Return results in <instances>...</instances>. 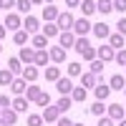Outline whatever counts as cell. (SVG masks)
<instances>
[{
	"label": "cell",
	"mask_w": 126,
	"mask_h": 126,
	"mask_svg": "<svg viewBox=\"0 0 126 126\" xmlns=\"http://www.w3.org/2000/svg\"><path fill=\"white\" fill-rule=\"evenodd\" d=\"M86 96H88V91L83 88V86H76V88H73V93H71L73 103H83V101H86Z\"/></svg>",
	"instance_id": "cell-25"
},
{
	"label": "cell",
	"mask_w": 126,
	"mask_h": 126,
	"mask_svg": "<svg viewBox=\"0 0 126 126\" xmlns=\"http://www.w3.org/2000/svg\"><path fill=\"white\" fill-rule=\"evenodd\" d=\"M124 43H126V40H124V35H121V33H111V35H109V46H111L113 50H121V48H126Z\"/></svg>",
	"instance_id": "cell-20"
},
{
	"label": "cell",
	"mask_w": 126,
	"mask_h": 126,
	"mask_svg": "<svg viewBox=\"0 0 126 126\" xmlns=\"http://www.w3.org/2000/svg\"><path fill=\"white\" fill-rule=\"evenodd\" d=\"M15 8H18V13L28 15V13H30V8H33V3H30V0H18V3H15Z\"/></svg>",
	"instance_id": "cell-38"
},
{
	"label": "cell",
	"mask_w": 126,
	"mask_h": 126,
	"mask_svg": "<svg viewBox=\"0 0 126 126\" xmlns=\"http://www.w3.org/2000/svg\"><path fill=\"white\" fill-rule=\"evenodd\" d=\"M18 0H0V10H10V8H15Z\"/></svg>",
	"instance_id": "cell-43"
},
{
	"label": "cell",
	"mask_w": 126,
	"mask_h": 126,
	"mask_svg": "<svg viewBox=\"0 0 126 126\" xmlns=\"http://www.w3.org/2000/svg\"><path fill=\"white\" fill-rule=\"evenodd\" d=\"M93 96H96V101H106L111 96V86H106V83H98L96 88H93Z\"/></svg>",
	"instance_id": "cell-16"
},
{
	"label": "cell",
	"mask_w": 126,
	"mask_h": 126,
	"mask_svg": "<svg viewBox=\"0 0 126 126\" xmlns=\"http://www.w3.org/2000/svg\"><path fill=\"white\" fill-rule=\"evenodd\" d=\"M88 111L93 113V116H98V119H101V116H106V106H103V101H93Z\"/></svg>",
	"instance_id": "cell-30"
},
{
	"label": "cell",
	"mask_w": 126,
	"mask_h": 126,
	"mask_svg": "<svg viewBox=\"0 0 126 126\" xmlns=\"http://www.w3.org/2000/svg\"><path fill=\"white\" fill-rule=\"evenodd\" d=\"M30 3H33V5H40V3H43V0H30Z\"/></svg>",
	"instance_id": "cell-50"
},
{
	"label": "cell",
	"mask_w": 126,
	"mask_h": 126,
	"mask_svg": "<svg viewBox=\"0 0 126 126\" xmlns=\"http://www.w3.org/2000/svg\"><path fill=\"white\" fill-rule=\"evenodd\" d=\"M15 78H18V76H15L13 71H8V68L0 71V86H13V81H15Z\"/></svg>",
	"instance_id": "cell-24"
},
{
	"label": "cell",
	"mask_w": 126,
	"mask_h": 126,
	"mask_svg": "<svg viewBox=\"0 0 126 126\" xmlns=\"http://www.w3.org/2000/svg\"><path fill=\"white\" fill-rule=\"evenodd\" d=\"M58 46H61L63 50L73 48V46H76V33H73V30H63V33L58 35Z\"/></svg>",
	"instance_id": "cell-6"
},
{
	"label": "cell",
	"mask_w": 126,
	"mask_h": 126,
	"mask_svg": "<svg viewBox=\"0 0 126 126\" xmlns=\"http://www.w3.org/2000/svg\"><path fill=\"white\" fill-rule=\"evenodd\" d=\"M23 63H20V58L18 56H13V58H8V71H13L15 76H23Z\"/></svg>",
	"instance_id": "cell-17"
},
{
	"label": "cell",
	"mask_w": 126,
	"mask_h": 126,
	"mask_svg": "<svg viewBox=\"0 0 126 126\" xmlns=\"http://www.w3.org/2000/svg\"><path fill=\"white\" fill-rule=\"evenodd\" d=\"M28 106H30V101H28L25 96H15V98H13V106H10V109H15L18 113H23V111H28Z\"/></svg>",
	"instance_id": "cell-19"
},
{
	"label": "cell",
	"mask_w": 126,
	"mask_h": 126,
	"mask_svg": "<svg viewBox=\"0 0 126 126\" xmlns=\"http://www.w3.org/2000/svg\"><path fill=\"white\" fill-rule=\"evenodd\" d=\"M81 0H66V8H78Z\"/></svg>",
	"instance_id": "cell-48"
},
{
	"label": "cell",
	"mask_w": 126,
	"mask_h": 126,
	"mask_svg": "<svg viewBox=\"0 0 126 126\" xmlns=\"http://www.w3.org/2000/svg\"><path fill=\"white\" fill-rule=\"evenodd\" d=\"M18 58H20V63H25V66H35V48L33 46H23Z\"/></svg>",
	"instance_id": "cell-4"
},
{
	"label": "cell",
	"mask_w": 126,
	"mask_h": 126,
	"mask_svg": "<svg viewBox=\"0 0 126 126\" xmlns=\"http://www.w3.org/2000/svg\"><path fill=\"white\" fill-rule=\"evenodd\" d=\"M109 119H113V121L126 119V109L121 106V103H111V106H109Z\"/></svg>",
	"instance_id": "cell-13"
},
{
	"label": "cell",
	"mask_w": 126,
	"mask_h": 126,
	"mask_svg": "<svg viewBox=\"0 0 126 126\" xmlns=\"http://www.w3.org/2000/svg\"><path fill=\"white\" fill-rule=\"evenodd\" d=\"M25 124H28V126H43L46 121H43V116H40V113H30V116L25 119Z\"/></svg>",
	"instance_id": "cell-39"
},
{
	"label": "cell",
	"mask_w": 126,
	"mask_h": 126,
	"mask_svg": "<svg viewBox=\"0 0 126 126\" xmlns=\"http://www.w3.org/2000/svg\"><path fill=\"white\" fill-rule=\"evenodd\" d=\"M73 33H76V38H86L88 33H93V23L88 18H78L73 23Z\"/></svg>",
	"instance_id": "cell-1"
},
{
	"label": "cell",
	"mask_w": 126,
	"mask_h": 126,
	"mask_svg": "<svg viewBox=\"0 0 126 126\" xmlns=\"http://www.w3.org/2000/svg\"><path fill=\"white\" fill-rule=\"evenodd\" d=\"M0 116H3V121H5L8 126H15V124H18V116H20V113H18L15 109H8V111H3V113H0Z\"/></svg>",
	"instance_id": "cell-23"
},
{
	"label": "cell",
	"mask_w": 126,
	"mask_h": 126,
	"mask_svg": "<svg viewBox=\"0 0 126 126\" xmlns=\"http://www.w3.org/2000/svg\"><path fill=\"white\" fill-rule=\"evenodd\" d=\"M58 15H61V10L56 5H43V20H46V23H56Z\"/></svg>",
	"instance_id": "cell-11"
},
{
	"label": "cell",
	"mask_w": 126,
	"mask_h": 126,
	"mask_svg": "<svg viewBox=\"0 0 126 126\" xmlns=\"http://www.w3.org/2000/svg\"><path fill=\"white\" fill-rule=\"evenodd\" d=\"M5 33H8V28H5V25H0V40L5 38Z\"/></svg>",
	"instance_id": "cell-49"
},
{
	"label": "cell",
	"mask_w": 126,
	"mask_h": 126,
	"mask_svg": "<svg viewBox=\"0 0 126 126\" xmlns=\"http://www.w3.org/2000/svg\"><path fill=\"white\" fill-rule=\"evenodd\" d=\"M40 93H43V88H40V86H33V83H30V86H28V91H25V98L28 101H38V96H40Z\"/></svg>",
	"instance_id": "cell-29"
},
{
	"label": "cell",
	"mask_w": 126,
	"mask_h": 126,
	"mask_svg": "<svg viewBox=\"0 0 126 126\" xmlns=\"http://www.w3.org/2000/svg\"><path fill=\"white\" fill-rule=\"evenodd\" d=\"M3 25H5L8 30H13V33H18V30H23V18H20L18 13H8Z\"/></svg>",
	"instance_id": "cell-3"
},
{
	"label": "cell",
	"mask_w": 126,
	"mask_h": 126,
	"mask_svg": "<svg viewBox=\"0 0 126 126\" xmlns=\"http://www.w3.org/2000/svg\"><path fill=\"white\" fill-rule=\"evenodd\" d=\"M113 10V3H109V0H98L96 3V13H101V15H109Z\"/></svg>",
	"instance_id": "cell-31"
},
{
	"label": "cell",
	"mask_w": 126,
	"mask_h": 126,
	"mask_svg": "<svg viewBox=\"0 0 126 126\" xmlns=\"http://www.w3.org/2000/svg\"><path fill=\"white\" fill-rule=\"evenodd\" d=\"M28 86H30V83L23 78V76H18L15 81H13V86H10V91H13L15 93V96H25V91H28Z\"/></svg>",
	"instance_id": "cell-8"
},
{
	"label": "cell",
	"mask_w": 126,
	"mask_h": 126,
	"mask_svg": "<svg viewBox=\"0 0 126 126\" xmlns=\"http://www.w3.org/2000/svg\"><path fill=\"white\" fill-rule=\"evenodd\" d=\"M48 56H50L53 63H63V61H66V50H63L61 46H53V48L48 50Z\"/></svg>",
	"instance_id": "cell-18"
},
{
	"label": "cell",
	"mask_w": 126,
	"mask_h": 126,
	"mask_svg": "<svg viewBox=\"0 0 126 126\" xmlns=\"http://www.w3.org/2000/svg\"><path fill=\"white\" fill-rule=\"evenodd\" d=\"M98 83H103V76H96V73H91V71H86V73H81V86L83 88H96Z\"/></svg>",
	"instance_id": "cell-2"
},
{
	"label": "cell",
	"mask_w": 126,
	"mask_h": 126,
	"mask_svg": "<svg viewBox=\"0 0 126 126\" xmlns=\"http://www.w3.org/2000/svg\"><path fill=\"white\" fill-rule=\"evenodd\" d=\"M93 35H96V38H101V40H109L111 28H109L106 23H93Z\"/></svg>",
	"instance_id": "cell-14"
},
{
	"label": "cell",
	"mask_w": 126,
	"mask_h": 126,
	"mask_svg": "<svg viewBox=\"0 0 126 126\" xmlns=\"http://www.w3.org/2000/svg\"><path fill=\"white\" fill-rule=\"evenodd\" d=\"M103 66H106V63H103L101 58H96V61H91V63H88V71H91V73H96V76H101Z\"/></svg>",
	"instance_id": "cell-37"
},
{
	"label": "cell",
	"mask_w": 126,
	"mask_h": 126,
	"mask_svg": "<svg viewBox=\"0 0 126 126\" xmlns=\"http://www.w3.org/2000/svg\"><path fill=\"white\" fill-rule=\"evenodd\" d=\"M66 71H68V78H73V76H81V73H83V68H81V63H78V61H71Z\"/></svg>",
	"instance_id": "cell-34"
},
{
	"label": "cell",
	"mask_w": 126,
	"mask_h": 126,
	"mask_svg": "<svg viewBox=\"0 0 126 126\" xmlns=\"http://www.w3.org/2000/svg\"><path fill=\"white\" fill-rule=\"evenodd\" d=\"M40 116H43V121H46V124H56V121L61 119V111H58L56 106H46Z\"/></svg>",
	"instance_id": "cell-10"
},
{
	"label": "cell",
	"mask_w": 126,
	"mask_h": 126,
	"mask_svg": "<svg viewBox=\"0 0 126 126\" xmlns=\"http://www.w3.org/2000/svg\"><path fill=\"white\" fill-rule=\"evenodd\" d=\"M61 78V68L58 66H48L46 68V81H58Z\"/></svg>",
	"instance_id": "cell-35"
},
{
	"label": "cell",
	"mask_w": 126,
	"mask_h": 126,
	"mask_svg": "<svg viewBox=\"0 0 126 126\" xmlns=\"http://www.w3.org/2000/svg\"><path fill=\"white\" fill-rule=\"evenodd\" d=\"M56 126H73V121H71L68 116H61V119L56 121Z\"/></svg>",
	"instance_id": "cell-46"
},
{
	"label": "cell",
	"mask_w": 126,
	"mask_h": 126,
	"mask_svg": "<svg viewBox=\"0 0 126 126\" xmlns=\"http://www.w3.org/2000/svg\"><path fill=\"white\" fill-rule=\"evenodd\" d=\"M23 78H25L28 83H35V78H38V66H25V68H23Z\"/></svg>",
	"instance_id": "cell-28"
},
{
	"label": "cell",
	"mask_w": 126,
	"mask_h": 126,
	"mask_svg": "<svg viewBox=\"0 0 126 126\" xmlns=\"http://www.w3.org/2000/svg\"><path fill=\"white\" fill-rule=\"evenodd\" d=\"M81 13H83V18H91L93 13H96V3H93V0H81Z\"/></svg>",
	"instance_id": "cell-21"
},
{
	"label": "cell",
	"mask_w": 126,
	"mask_h": 126,
	"mask_svg": "<svg viewBox=\"0 0 126 126\" xmlns=\"http://www.w3.org/2000/svg\"><path fill=\"white\" fill-rule=\"evenodd\" d=\"M73 48H76L78 56H83V53H86V48H91V43H88V38H76V46H73Z\"/></svg>",
	"instance_id": "cell-33"
},
{
	"label": "cell",
	"mask_w": 126,
	"mask_h": 126,
	"mask_svg": "<svg viewBox=\"0 0 126 126\" xmlns=\"http://www.w3.org/2000/svg\"><path fill=\"white\" fill-rule=\"evenodd\" d=\"M23 28L28 30L30 35H38V30H40V23H38V18H33V15H25V20H23Z\"/></svg>",
	"instance_id": "cell-12"
},
{
	"label": "cell",
	"mask_w": 126,
	"mask_h": 126,
	"mask_svg": "<svg viewBox=\"0 0 126 126\" xmlns=\"http://www.w3.org/2000/svg\"><path fill=\"white\" fill-rule=\"evenodd\" d=\"M71 106H73V98H71V96H61V98L56 101V109H58L61 113H66Z\"/></svg>",
	"instance_id": "cell-27"
},
{
	"label": "cell",
	"mask_w": 126,
	"mask_h": 126,
	"mask_svg": "<svg viewBox=\"0 0 126 126\" xmlns=\"http://www.w3.org/2000/svg\"><path fill=\"white\" fill-rule=\"evenodd\" d=\"M43 35H46V38H56V35H61V30H58L56 23H46V25H43Z\"/></svg>",
	"instance_id": "cell-32"
},
{
	"label": "cell",
	"mask_w": 126,
	"mask_h": 126,
	"mask_svg": "<svg viewBox=\"0 0 126 126\" xmlns=\"http://www.w3.org/2000/svg\"><path fill=\"white\" fill-rule=\"evenodd\" d=\"M0 71H3V68H0Z\"/></svg>",
	"instance_id": "cell-57"
},
{
	"label": "cell",
	"mask_w": 126,
	"mask_h": 126,
	"mask_svg": "<svg viewBox=\"0 0 126 126\" xmlns=\"http://www.w3.org/2000/svg\"><path fill=\"white\" fill-rule=\"evenodd\" d=\"M0 126H8V124H5V121H3V116H0Z\"/></svg>",
	"instance_id": "cell-52"
},
{
	"label": "cell",
	"mask_w": 126,
	"mask_h": 126,
	"mask_svg": "<svg viewBox=\"0 0 126 126\" xmlns=\"http://www.w3.org/2000/svg\"><path fill=\"white\" fill-rule=\"evenodd\" d=\"M124 68H126V66H124Z\"/></svg>",
	"instance_id": "cell-58"
},
{
	"label": "cell",
	"mask_w": 126,
	"mask_h": 126,
	"mask_svg": "<svg viewBox=\"0 0 126 126\" xmlns=\"http://www.w3.org/2000/svg\"><path fill=\"white\" fill-rule=\"evenodd\" d=\"M116 28H119V33L126 38V18H121V20H119V23H116Z\"/></svg>",
	"instance_id": "cell-45"
},
{
	"label": "cell",
	"mask_w": 126,
	"mask_h": 126,
	"mask_svg": "<svg viewBox=\"0 0 126 126\" xmlns=\"http://www.w3.org/2000/svg\"><path fill=\"white\" fill-rule=\"evenodd\" d=\"M113 10H119V13H126V0H113Z\"/></svg>",
	"instance_id": "cell-44"
},
{
	"label": "cell",
	"mask_w": 126,
	"mask_h": 126,
	"mask_svg": "<svg viewBox=\"0 0 126 126\" xmlns=\"http://www.w3.org/2000/svg\"><path fill=\"white\" fill-rule=\"evenodd\" d=\"M13 40H15V46H28V40H30V33L28 30H18V33H13Z\"/></svg>",
	"instance_id": "cell-26"
},
{
	"label": "cell",
	"mask_w": 126,
	"mask_h": 126,
	"mask_svg": "<svg viewBox=\"0 0 126 126\" xmlns=\"http://www.w3.org/2000/svg\"><path fill=\"white\" fill-rule=\"evenodd\" d=\"M98 126H113V119H109V116H101V119H98Z\"/></svg>",
	"instance_id": "cell-47"
},
{
	"label": "cell",
	"mask_w": 126,
	"mask_h": 126,
	"mask_svg": "<svg viewBox=\"0 0 126 126\" xmlns=\"http://www.w3.org/2000/svg\"><path fill=\"white\" fill-rule=\"evenodd\" d=\"M73 23H76V18H73L68 10H66V13H61V15H58V20H56V25H58L61 33H63V30H73Z\"/></svg>",
	"instance_id": "cell-5"
},
{
	"label": "cell",
	"mask_w": 126,
	"mask_h": 126,
	"mask_svg": "<svg viewBox=\"0 0 126 126\" xmlns=\"http://www.w3.org/2000/svg\"><path fill=\"white\" fill-rule=\"evenodd\" d=\"M0 53H3V43H0Z\"/></svg>",
	"instance_id": "cell-53"
},
{
	"label": "cell",
	"mask_w": 126,
	"mask_h": 126,
	"mask_svg": "<svg viewBox=\"0 0 126 126\" xmlns=\"http://www.w3.org/2000/svg\"><path fill=\"white\" fill-rule=\"evenodd\" d=\"M10 106H13V98H8V96H0V113L8 111Z\"/></svg>",
	"instance_id": "cell-41"
},
{
	"label": "cell",
	"mask_w": 126,
	"mask_h": 126,
	"mask_svg": "<svg viewBox=\"0 0 126 126\" xmlns=\"http://www.w3.org/2000/svg\"><path fill=\"white\" fill-rule=\"evenodd\" d=\"M124 93H126V88H124Z\"/></svg>",
	"instance_id": "cell-56"
},
{
	"label": "cell",
	"mask_w": 126,
	"mask_h": 126,
	"mask_svg": "<svg viewBox=\"0 0 126 126\" xmlns=\"http://www.w3.org/2000/svg\"><path fill=\"white\" fill-rule=\"evenodd\" d=\"M116 63H119V66H126V48L116 50Z\"/></svg>",
	"instance_id": "cell-42"
},
{
	"label": "cell",
	"mask_w": 126,
	"mask_h": 126,
	"mask_svg": "<svg viewBox=\"0 0 126 126\" xmlns=\"http://www.w3.org/2000/svg\"><path fill=\"white\" fill-rule=\"evenodd\" d=\"M73 126H83V124H73Z\"/></svg>",
	"instance_id": "cell-54"
},
{
	"label": "cell",
	"mask_w": 126,
	"mask_h": 126,
	"mask_svg": "<svg viewBox=\"0 0 126 126\" xmlns=\"http://www.w3.org/2000/svg\"><path fill=\"white\" fill-rule=\"evenodd\" d=\"M35 106H50V96H48V91H43V93H40V96H38V101H35Z\"/></svg>",
	"instance_id": "cell-40"
},
{
	"label": "cell",
	"mask_w": 126,
	"mask_h": 126,
	"mask_svg": "<svg viewBox=\"0 0 126 126\" xmlns=\"http://www.w3.org/2000/svg\"><path fill=\"white\" fill-rule=\"evenodd\" d=\"M96 56H98L103 63H106V61H116V50H113L111 46H98V48H96Z\"/></svg>",
	"instance_id": "cell-9"
},
{
	"label": "cell",
	"mask_w": 126,
	"mask_h": 126,
	"mask_svg": "<svg viewBox=\"0 0 126 126\" xmlns=\"http://www.w3.org/2000/svg\"><path fill=\"white\" fill-rule=\"evenodd\" d=\"M30 46H33L35 50H46V46H48V38H46L43 33H38V35H33V38H30Z\"/></svg>",
	"instance_id": "cell-22"
},
{
	"label": "cell",
	"mask_w": 126,
	"mask_h": 126,
	"mask_svg": "<svg viewBox=\"0 0 126 126\" xmlns=\"http://www.w3.org/2000/svg\"><path fill=\"white\" fill-rule=\"evenodd\" d=\"M56 88H58V93H61V96H71V93H73V88H76V86H73V81L66 76V78H58L56 81Z\"/></svg>",
	"instance_id": "cell-7"
},
{
	"label": "cell",
	"mask_w": 126,
	"mask_h": 126,
	"mask_svg": "<svg viewBox=\"0 0 126 126\" xmlns=\"http://www.w3.org/2000/svg\"><path fill=\"white\" fill-rule=\"evenodd\" d=\"M48 61H50L48 50H35V66H48Z\"/></svg>",
	"instance_id": "cell-36"
},
{
	"label": "cell",
	"mask_w": 126,
	"mask_h": 126,
	"mask_svg": "<svg viewBox=\"0 0 126 126\" xmlns=\"http://www.w3.org/2000/svg\"><path fill=\"white\" fill-rule=\"evenodd\" d=\"M119 126H126V119H121V121H119Z\"/></svg>",
	"instance_id": "cell-51"
},
{
	"label": "cell",
	"mask_w": 126,
	"mask_h": 126,
	"mask_svg": "<svg viewBox=\"0 0 126 126\" xmlns=\"http://www.w3.org/2000/svg\"><path fill=\"white\" fill-rule=\"evenodd\" d=\"M109 86H111V91H124L126 88V78L121 76V73H113V76L109 78Z\"/></svg>",
	"instance_id": "cell-15"
},
{
	"label": "cell",
	"mask_w": 126,
	"mask_h": 126,
	"mask_svg": "<svg viewBox=\"0 0 126 126\" xmlns=\"http://www.w3.org/2000/svg\"><path fill=\"white\" fill-rule=\"evenodd\" d=\"M109 3H113V0H109Z\"/></svg>",
	"instance_id": "cell-55"
}]
</instances>
